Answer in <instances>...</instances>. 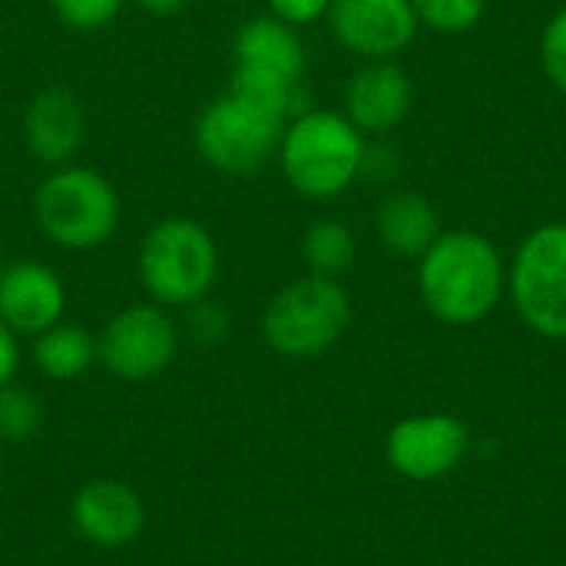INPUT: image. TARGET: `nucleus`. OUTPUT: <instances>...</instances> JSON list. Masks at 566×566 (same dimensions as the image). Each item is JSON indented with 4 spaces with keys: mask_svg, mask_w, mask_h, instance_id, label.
<instances>
[{
    "mask_svg": "<svg viewBox=\"0 0 566 566\" xmlns=\"http://www.w3.org/2000/svg\"><path fill=\"white\" fill-rule=\"evenodd\" d=\"M471 431L454 415H415L398 421L385 438L388 464L408 481H441L464 464Z\"/></svg>",
    "mask_w": 566,
    "mask_h": 566,
    "instance_id": "9",
    "label": "nucleus"
},
{
    "mask_svg": "<svg viewBox=\"0 0 566 566\" xmlns=\"http://www.w3.org/2000/svg\"><path fill=\"white\" fill-rule=\"evenodd\" d=\"M541 66L566 96V7H560L541 33Z\"/></svg>",
    "mask_w": 566,
    "mask_h": 566,
    "instance_id": "22",
    "label": "nucleus"
},
{
    "mask_svg": "<svg viewBox=\"0 0 566 566\" xmlns=\"http://www.w3.org/2000/svg\"><path fill=\"white\" fill-rule=\"evenodd\" d=\"M441 232V216L421 192L395 189L375 206V235L398 259H421Z\"/></svg>",
    "mask_w": 566,
    "mask_h": 566,
    "instance_id": "16",
    "label": "nucleus"
},
{
    "mask_svg": "<svg viewBox=\"0 0 566 566\" xmlns=\"http://www.w3.org/2000/svg\"><path fill=\"white\" fill-rule=\"evenodd\" d=\"M232 70L265 73L289 83H302L305 73V43L295 27L279 17H252L239 27L232 43Z\"/></svg>",
    "mask_w": 566,
    "mask_h": 566,
    "instance_id": "15",
    "label": "nucleus"
},
{
    "mask_svg": "<svg viewBox=\"0 0 566 566\" xmlns=\"http://www.w3.org/2000/svg\"><path fill=\"white\" fill-rule=\"evenodd\" d=\"M411 99L415 86L398 60H365L345 86L342 113L358 133L378 139L405 123V116L411 113Z\"/></svg>",
    "mask_w": 566,
    "mask_h": 566,
    "instance_id": "11",
    "label": "nucleus"
},
{
    "mask_svg": "<svg viewBox=\"0 0 566 566\" xmlns=\"http://www.w3.org/2000/svg\"><path fill=\"white\" fill-rule=\"evenodd\" d=\"M355 232L342 219H315L302 235V259L308 265V275L342 279L355 265Z\"/></svg>",
    "mask_w": 566,
    "mask_h": 566,
    "instance_id": "18",
    "label": "nucleus"
},
{
    "mask_svg": "<svg viewBox=\"0 0 566 566\" xmlns=\"http://www.w3.org/2000/svg\"><path fill=\"white\" fill-rule=\"evenodd\" d=\"M66 289L43 262H13L0 269V322L17 335H40L63 318Z\"/></svg>",
    "mask_w": 566,
    "mask_h": 566,
    "instance_id": "12",
    "label": "nucleus"
},
{
    "mask_svg": "<svg viewBox=\"0 0 566 566\" xmlns=\"http://www.w3.org/2000/svg\"><path fill=\"white\" fill-rule=\"evenodd\" d=\"M418 292L438 322L468 328L507 295V262L484 232L444 229L418 259Z\"/></svg>",
    "mask_w": 566,
    "mask_h": 566,
    "instance_id": "1",
    "label": "nucleus"
},
{
    "mask_svg": "<svg viewBox=\"0 0 566 566\" xmlns=\"http://www.w3.org/2000/svg\"><path fill=\"white\" fill-rule=\"evenodd\" d=\"M189 335L199 345H219L229 335V312L219 302H209V295L192 302L189 305Z\"/></svg>",
    "mask_w": 566,
    "mask_h": 566,
    "instance_id": "23",
    "label": "nucleus"
},
{
    "mask_svg": "<svg viewBox=\"0 0 566 566\" xmlns=\"http://www.w3.org/2000/svg\"><path fill=\"white\" fill-rule=\"evenodd\" d=\"M50 3L66 27L93 33V30L109 27L119 17L126 0H50Z\"/></svg>",
    "mask_w": 566,
    "mask_h": 566,
    "instance_id": "21",
    "label": "nucleus"
},
{
    "mask_svg": "<svg viewBox=\"0 0 566 566\" xmlns=\"http://www.w3.org/2000/svg\"><path fill=\"white\" fill-rule=\"evenodd\" d=\"M70 517L80 537L106 551L133 544L146 527V507L123 481H90L80 488L70 504Z\"/></svg>",
    "mask_w": 566,
    "mask_h": 566,
    "instance_id": "13",
    "label": "nucleus"
},
{
    "mask_svg": "<svg viewBox=\"0 0 566 566\" xmlns=\"http://www.w3.org/2000/svg\"><path fill=\"white\" fill-rule=\"evenodd\" d=\"M368 136L358 133L345 113L302 109L285 123L279 143V166L289 186L315 202L345 196L365 166Z\"/></svg>",
    "mask_w": 566,
    "mask_h": 566,
    "instance_id": "2",
    "label": "nucleus"
},
{
    "mask_svg": "<svg viewBox=\"0 0 566 566\" xmlns=\"http://www.w3.org/2000/svg\"><path fill=\"white\" fill-rule=\"evenodd\" d=\"M219 275V249L206 226L169 216L149 226L139 242V279L156 305L189 308L206 298Z\"/></svg>",
    "mask_w": 566,
    "mask_h": 566,
    "instance_id": "4",
    "label": "nucleus"
},
{
    "mask_svg": "<svg viewBox=\"0 0 566 566\" xmlns=\"http://www.w3.org/2000/svg\"><path fill=\"white\" fill-rule=\"evenodd\" d=\"M23 139H27V149L43 166H50V169L70 166L73 156L86 143L83 103L63 86L40 90L23 113Z\"/></svg>",
    "mask_w": 566,
    "mask_h": 566,
    "instance_id": "14",
    "label": "nucleus"
},
{
    "mask_svg": "<svg viewBox=\"0 0 566 566\" xmlns=\"http://www.w3.org/2000/svg\"><path fill=\"white\" fill-rule=\"evenodd\" d=\"M395 172H398V153H395L391 146H385V143L368 139L361 176H371V179H395Z\"/></svg>",
    "mask_w": 566,
    "mask_h": 566,
    "instance_id": "25",
    "label": "nucleus"
},
{
    "mask_svg": "<svg viewBox=\"0 0 566 566\" xmlns=\"http://www.w3.org/2000/svg\"><path fill=\"white\" fill-rule=\"evenodd\" d=\"M325 20L335 40L361 60H395L421 30L411 0H332Z\"/></svg>",
    "mask_w": 566,
    "mask_h": 566,
    "instance_id": "10",
    "label": "nucleus"
},
{
    "mask_svg": "<svg viewBox=\"0 0 566 566\" xmlns=\"http://www.w3.org/2000/svg\"><path fill=\"white\" fill-rule=\"evenodd\" d=\"M411 10L421 27L444 36H458L484 20L488 0H411Z\"/></svg>",
    "mask_w": 566,
    "mask_h": 566,
    "instance_id": "19",
    "label": "nucleus"
},
{
    "mask_svg": "<svg viewBox=\"0 0 566 566\" xmlns=\"http://www.w3.org/2000/svg\"><path fill=\"white\" fill-rule=\"evenodd\" d=\"M352 322V298L338 279L305 275L285 285L262 315V335L285 358H315L328 352Z\"/></svg>",
    "mask_w": 566,
    "mask_h": 566,
    "instance_id": "5",
    "label": "nucleus"
},
{
    "mask_svg": "<svg viewBox=\"0 0 566 566\" xmlns=\"http://www.w3.org/2000/svg\"><path fill=\"white\" fill-rule=\"evenodd\" d=\"M33 361L36 368L53 378V381H73L80 375H86L93 368V361H99L96 352V338L70 322H56L46 332L36 335L33 342Z\"/></svg>",
    "mask_w": 566,
    "mask_h": 566,
    "instance_id": "17",
    "label": "nucleus"
},
{
    "mask_svg": "<svg viewBox=\"0 0 566 566\" xmlns=\"http://www.w3.org/2000/svg\"><path fill=\"white\" fill-rule=\"evenodd\" d=\"M33 216L53 245L90 252L106 245L119 229V196L106 176L70 163L36 186Z\"/></svg>",
    "mask_w": 566,
    "mask_h": 566,
    "instance_id": "3",
    "label": "nucleus"
},
{
    "mask_svg": "<svg viewBox=\"0 0 566 566\" xmlns=\"http://www.w3.org/2000/svg\"><path fill=\"white\" fill-rule=\"evenodd\" d=\"M40 424H43V405L36 401L33 391L13 388V381L0 388V441L23 444L36 438Z\"/></svg>",
    "mask_w": 566,
    "mask_h": 566,
    "instance_id": "20",
    "label": "nucleus"
},
{
    "mask_svg": "<svg viewBox=\"0 0 566 566\" xmlns=\"http://www.w3.org/2000/svg\"><path fill=\"white\" fill-rule=\"evenodd\" d=\"M139 10L153 13V17H176L179 10H186L189 0H133Z\"/></svg>",
    "mask_w": 566,
    "mask_h": 566,
    "instance_id": "27",
    "label": "nucleus"
},
{
    "mask_svg": "<svg viewBox=\"0 0 566 566\" xmlns=\"http://www.w3.org/2000/svg\"><path fill=\"white\" fill-rule=\"evenodd\" d=\"M328 7H332V0H269V13L295 30L328 17Z\"/></svg>",
    "mask_w": 566,
    "mask_h": 566,
    "instance_id": "24",
    "label": "nucleus"
},
{
    "mask_svg": "<svg viewBox=\"0 0 566 566\" xmlns=\"http://www.w3.org/2000/svg\"><path fill=\"white\" fill-rule=\"evenodd\" d=\"M285 119L259 109L235 93L212 99L196 123V149L199 156L229 176H245L262 169L282 143Z\"/></svg>",
    "mask_w": 566,
    "mask_h": 566,
    "instance_id": "7",
    "label": "nucleus"
},
{
    "mask_svg": "<svg viewBox=\"0 0 566 566\" xmlns=\"http://www.w3.org/2000/svg\"><path fill=\"white\" fill-rule=\"evenodd\" d=\"M507 295L541 338L566 342V222H544L507 262Z\"/></svg>",
    "mask_w": 566,
    "mask_h": 566,
    "instance_id": "6",
    "label": "nucleus"
},
{
    "mask_svg": "<svg viewBox=\"0 0 566 566\" xmlns=\"http://www.w3.org/2000/svg\"><path fill=\"white\" fill-rule=\"evenodd\" d=\"M20 368V345H17V332H10L0 322V388H7L13 381Z\"/></svg>",
    "mask_w": 566,
    "mask_h": 566,
    "instance_id": "26",
    "label": "nucleus"
},
{
    "mask_svg": "<svg viewBox=\"0 0 566 566\" xmlns=\"http://www.w3.org/2000/svg\"><path fill=\"white\" fill-rule=\"evenodd\" d=\"M179 348V332L159 305H129L116 312L99 338V361L123 381H149L163 375Z\"/></svg>",
    "mask_w": 566,
    "mask_h": 566,
    "instance_id": "8",
    "label": "nucleus"
}]
</instances>
